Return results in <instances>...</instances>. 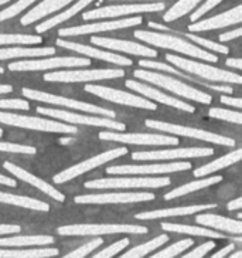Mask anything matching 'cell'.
Returning <instances> with one entry per match:
<instances>
[{
	"label": "cell",
	"mask_w": 242,
	"mask_h": 258,
	"mask_svg": "<svg viewBox=\"0 0 242 258\" xmlns=\"http://www.w3.org/2000/svg\"><path fill=\"white\" fill-rule=\"evenodd\" d=\"M135 37L139 38L140 41H144L151 46L160 47V48H169V50H174L177 53L186 54L190 57H196L200 60H205L208 62H217L218 57L215 54L208 53L207 50H203L200 47L194 46L193 43H189L186 40L180 37H176L172 34H163V33H157V31H144V30H136Z\"/></svg>",
	"instance_id": "obj_1"
},
{
	"label": "cell",
	"mask_w": 242,
	"mask_h": 258,
	"mask_svg": "<svg viewBox=\"0 0 242 258\" xmlns=\"http://www.w3.org/2000/svg\"><path fill=\"white\" fill-rule=\"evenodd\" d=\"M133 76L136 78L143 80V81H147V83L159 85L162 88L173 92L176 95H180L183 98L191 99V101H196V102H200V104H210L212 101V97L210 94L200 91L197 88H193L186 83H182V81H179V80H176V78L170 76H165V74H160V73L147 71V70L142 69L136 70L133 73Z\"/></svg>",
	"instance_id": "obj_2"
},
{
	"label": "cell",
	"mask_w": 242,
	"mask_h": 258,
	"mask_svg": "<svg viewBox=\"0 0 242 258\" xmlns=\"http://www.w3.org/2000/svg\"><path fill=\"white\" fill-rule=\"evenodd\" d=\"M166 60L170 61L173 66L179 67L180 70H184L186 73L201 77V78L212 81V83H242V77L239 74L217 69V67H212V66H208V64L187 60V58H183V57H179V55H173V54H167Z\"/></svg>",
	"instance_id": "obj_3"
},
{
	"label": "cell",
	"mask_w": 242,
	"mask_h": 258,
	"mask_svg": "<svg viewBox=\"0 0 242 258\" xmlns=\"http://www.w3.org/2000/svg\"><path fill=\"white\" fill-rule=\"evenodd\" d=\"M172 183L169 177H108L95 179L85 183L87 189H157L166 187Z\"/></svg>",
	"instance_id": "obj_4"
},
{
	"label": "cell",
	"mask_w": 242,
	"mask_h": 258,
	"mask_svg": "<svg viewBox=\"0 0 242 258\" xmlns=\"http://www.w3.org/2000/svg\"><path fill=\"white\" fill-rule=\"evenodd\" d=\"M0 122L10 126L34 129V131L50 132V134H78V128L71 123L41 119V118H34V116H24V115L12 114V112H0Z\"/></svg>",
	"instance_id": "obj_5"
},
{
	"label": "cell",
	"mask_w": 242,
	"mask_h": 258,
	"mask_svg": "<svg viewBox=\"0 0 242 258\" xmlns=\"http://www.w3.org/2000/svg\"><path fill=\"white\" fill-rule=\"evenodd\" d=\"M60 235L147 234V228L136 224H69L58 227Z\"/></svg>",
	"instance_id": "obj_6"
},
{
	"label": "cell",
	"mask_w": 242,
	"mask_h": 258,
	"mask_svg": "<svg viewBox=\"0 0 242 258\" xmlns=\"http://www.w3.org/2000/svg\"><path fill=\"white\" fill-rule=\"evenodd\" d=\"M144 125L147 128L157 129V131H163L166 134H172V135H180V137L194 138V139H200V141H205L210 144L215 145H224V146H234L235 141L231 138L222 137L218 134H212L208 131H203V129L190 128V126H183V125H174L170 122H162V121H153V119H146Z\"/></svg>",
	"instance_id": "obj_7"
},
{
	"label": "cell",
	"mask_w": 242,
	"mask_h": 258,
	"mask_svg": "<svg viewBox=\"0 0 242 258\" xmlns=\"http://www.w3.org/2000/svg\"><path fill=\"white\" fill-rule=\"evenodd\" d=\"M23 95L27 99H34V101H40V102H47V104H54V105L67 106V108H72L75 111H84V112H90V114L102 115V116H108L115 119L114 111L111 109H105L101 106L92 105L88 102H81L76 99H69L65 97H60V95H54V94H48V92L37 91V90H31V88H23Z\"/></svg>",
	"instance_id": "obj_8"
},
{
	"label": "cell",
	"mask_w": 242,
	"mask_h": 258,
	"mask_svg": "<svg viewBox=\"0 0 242 258\" xmlns=\"http://www.w3.org/2000/svg\"><path fill=\"white\" fill-rule=\"evenodd\" d=\"M38 114L46 115L50 118L61 119V121L67 122V123H81V125H90V126H102V128L114 129L118 132H122L126 129V125L123 122H118L112 118H97V116H88V115H79L75 112H69V111H61V109H53V108H44V106H37Z\"/></svg>",
	"instance_id": "obj_9"
},
{
	"label": "cell",
	"mask_w": 242,
	"mask_h": 258,
	"mask_svg": "<svg viewBox=\"0 0 242 258\" xmlns=\"http://www.w3.org/2000/svg\"><path fill=\"white\" fill-rule=\"evenodd\" d=\"M125 76L122 69L106 70H87V71H57L48 73L44 76L47 83H88V81H101V80H112Z\"/></svg>",
	"instance_id": "obj_10"
},
{
	"label": "cell",
	"mask_w": 242,
	"mask_h": 258,
	"mask_svg": "<svg viewBox=\"0 0 242 258\" xmlns=\"http://www.w3.org/2000/svg\"><path fill=\"white\" fill-rule=\"evenodd\" d=\"M126 153H128V149H126L125 146L115 148V149H111V151H106V152L101 153V155H97V156H92L90 159L84 160V162L78 163V165H74V166L68 167V169L60 172V173H57V175L53 177V182L55 183V184H61V183L72 180V179L81 176L83 173H87V172H90L92 169L101 166V165H104V163L109 162V160H114L116 159V158H119V156H123V155H126Z\"/></svg>",
	"instance_id": "obj_11"
},
{
	"label": "cell",
	"mask_w": 242,
	"mask_h": 258,
	"mask_svg": "<svg viewBox=\"0 0 242 258\" xmlns=\"http://www.w3.org/2000/svg\"><path fill=\"white\" fill-rule=\"evenodd\" d=\"M85 91L94 94L99 98H104L111 102L122 104V105L133 106V108H140V109H149V111H156L157 105L151 102L150 99L142 98L139 95H132L129 92L119 91L111 87H104V85H95V84H87Z\"/></svg>",
	"instance_id": "obj_12"
},
{
	"label": "cell",
	"mask_w": 242,
	"mask_h": 258,
	"mask_svg": "<svg viewBox=\"0 0 242 258\" xmlns=\"http://www.w3.org/2000/svg\"><path fill=\"white\" fill-rule=\"evenodd\" d=\"M166 9L165 3H139V5H116V6H105V8L94 9L85 12L83 20H99V19H111L125 15H139V13H150L160 12Z\"/></svg>",
	"instance_id": "obj_13"
},
{
	"label": "cell",
	"mask_w": 242,
	"mask_h": 258,
	"mask_svg": "<svg viewBox=\"0 0 242 258\" xmlns=\"http://www.w3.org/2000/svg\"><path fill=\"white\" fill-rule=\"evenodd\" d=\"M91 60L87 57H53L47 60L16 61L9 64L10 71H40V70L61 69V67H87Z\"/></svg>",
	"instance_id": "obj_14"
},
{
	"label": "cell",
	"mask_w": 242,
	"mask_h": 258,
	"mask_svg": "<svg viewBox=\"0 0 242 258\" xmlns=\"http://www.w3.org/2000/svg\"><path fill=\"white\" fill-rule=\"evenodd\" d=\"M142 17H129L122 20H108V22H99V23L84 24L76 27H68V29H61L58 31L60 37H72V36H85V34H94V33H102V31H114L118 29H126L142 24Z\"/></svg>",
	"instance_id": "obj_15"
},
{
	"label": "cell",
	"mask_w": 242,
	"mask_h": 258,
	"mask_svg": "<svg viewBox=\"0 0 242 258\" xmlns=\"http://www.w3.org/2000/svg\"><path fill=\"white\" fill-rule=\"evenodd\" d=\"M190 162H174V163H159V165H121L106 167L108 175H159L189 170Z\"/></svg>",
	"instance_id": "obj_16"
},
{
	"label": "cell",
	"mask_w": 242,
	"mask_h": 258,
	"mask_svg": "<svg viewBox=\"0 0 242 258\" xmlns=\"http://www.w3.org/2000/svg\"><path fill=\"white\" fill-rule=\"evenodd\" d=\"M101 141H115L128 145H179V138L162 134H118L116 132H99Z\"/></svg>",
	"instance_id": "obj_17"
},
{
	"label": "cell",
	"mask_w": 242,
	"mask_h": 258,
	"mask_svg": "<svg viewBox=\"0 0 242 258\" xmlns=\"http://www.w3.org/2000/svg\"><path fill=\"white\" fill-rule=\"evenodd\" d=\"M154 200L150 191H130V193H101L76 196L74 202L78 205H106V203H137Z\"/></svg>",
	"instance_id": "obj_18"
},
{
	"label": "cell",
	"mask_w": 242,
	"mask_h": 258,
	"mask_svg": "<svg viewBox=\"0 0 242 258\" xmlns=\"http://www.w3.org/2000/svg\"><path fill=\"white\" fill-rule=\"evenodd\" d=\"M212 148H180L169 151H153V152H133V160H174L187 159V158H204L212 156Z\"/></svg>",
	"instance_id": "obj_19"
},
{
	"label": "cell",
	"mask_w": 242,
	"mask_h": 258,
	"mask_svg": "<svg viewBox=\"0 0 242 258\" xmlns=\"http://www.w3.org/2000/svg\"><path fill=\"white\" fill-rule=\"evenodd\" d=\"M91 43L95 44V46L108 48V50L122 51V53L140 55V57H147V58H154L157 55L156 50H153L150 47L143 46L140 43H133V41H125V40H116V38H105L92 36Z\"/></svg>",
	"instance_id": "obj_20"
},
{
	"label": "cell",
	"mask_w": 242,
	"mask_h": 258,
	"mask_svg": "<svg viewBox=\"0 0 242 258\" xmlns=\"http://www.w3.org/2000/svg\"><path fill=\"white\" fill-rule=\"evenodd\" d=\"M125 85L128 87L129 90H133V91H136L139 92V94L144 95L146 98L154 99V101L162 102V104H165V105L173 106V108L179 109V111H186V112H190V114L196 111V108L193 105H190V104L184 102L182 99H176L174 97L166 95V94L160 92L159 90L153 88L151 85H144V84L142 83H137L135 80H128V81L125 83Z\"/></svg>",
	"instance_id": "obj_21"
},
{
	"label": "cell",
	"mask_w": 242,
	"mask_h": 258,
	"mask_svg": "<svg viewBox=\"0 0 242 258\" xmlns=\"http://www.w3.org/2000/svg\"><path fill=\"white\" fill-rule=\"evenodd\" d=\"M242 20V6H236L234 9H229L221 15L212 16L210 19L200 20L196 23L190 24L189 31H210L217 29H224L232 24L241 23Z\"/></svg>",
	"instance_id": "obj_22"
},
{
	"label": "cell",
	"mask_w": 242,
	"mask_h": 258,
	"mask_svg": "<svg viewBox=\"0 0 242 258\" xmlns=\"http://www.w3.org/2000/svg\"><path fill=\"white\" fill-rule=\"evenodd\" d=\"M55 44L58 47H62V48L72 50L75 53L92 57V58H98V60H104L106 62H112V64H116V66H129V67L132 66V60H129V58L123 57V55L108 53V51H102V50H97V48H92L90 46H84V44H79V43L67 41V40H62L61 37L55 41Z\"/></svg>",
	"instance_id": "obj_23"
},
{
	"label": "cell",
	"mask_w": 242,
	"mask_h": 258,
	"mask_svg": "<svg viewBox=\"0 0 242 258\" xmlns=\"http://www.w3.org/2000/svg\"><path fill=\"white\" fill-rule=\"evenodd\" d=\"M3 167L9 170L10 173L13 176H16L17 179H20V180H23L26 183H30L31 186H34V187H37L38 190H41L43 193H46L48 195L50 198H53L54 200H57V202H65V196L61 193L60 190H57L55 187H53L50 183H47L46 180H43V179H40L37 176L31 175L30 172H27V170H24L23 167H19L16 166L15 163H12V162H5L3 163Z\"/></svg>",
	"instance_id": "obj_24"
},
{
	"label": "cell",
	"mask_w": 242,
	"mask_h": 258,
	"mask_svg": "<svg viewBox=\"0 0 242 258\" xmlns=\"http://www.w3.org/2000/svg\"><path fill=\"white\" fill-rule=\"evenodd\" d=\"M217 205H196V206H183V207H173V209H162V210H153V212L139 213L135 216L137 220H153V219H162V217H176V216H189L193 213H200L215 209Z\"/></svg>",
	"instance_id": "obj_25"
},
{
	"label": "cell",
	"mask_w": 242,
	"mask_h": 258,
	"mask_svg": "<svg viewBox=\"0 0 242 258\" xmlns=\"http://www.w3.org/2000/svg\"><path fill=\"white\" fill-rule=\"evenodd\" d=\"M196 223L204 226V227L227 231V233H231V234L239 235L242 233L241 220H232V219H227V217L217 216V214H210V213L198 214L196 217Z\"/></svg>",
	"instance_id": "obj_26"
},
{
	"label": "cell",
	"mask_w": 242,
	"mask_h": 258,
	"mask_svg": "<svg viewBox=\"0 0 242 258\" xmlns=\"http://www.w3.org/2000/svg\"><path fill=\"white\" fill-rule=\"evenodd\" d=\"M74 0H43L41 3H38L34 9H31L30 12H27L26 15L22 17L20 23L23 26H29V24L34 23L37 20L44 19L51 13L58 12L60 9L68 6L69 3H72Z\"/></svg>",
	"instance_id": "obj_27"
},
{
	"label": "cell",
	"mask_w": 242,
	"mask_h": 258,
	"mask_svg": "<svg viewBox=\"0 0 242 258\" xmlns=\"http://www.w3.org/2000/svg\"><path fill=\"white\" fill-rule=\"evenodd\" d=\"M92 2H95V0H78L74 6H71V8H68L67 10H64L62 13L54 16L51 19L44 20L43 23L38 24L37 27H36V31H37V33H46V31H50L53 27H55V26H58V24L62 23V22H67L71 17H74L75 15H78L83 9L87 8L88 5H91Z\"/></svg>",
	"instance_id": "obj_28"
},
{
	"label": "cell",
	"mask_w": 242,
	"mask_h": 258,
	"mask_svg": "<svg viewBox=\"0 0 242 258\" xmlns=\"http://www.w3.org/2000/svg\"><path fill=\"white\" fill-rule=\"evenodd\" d=\"M241 158H242V149H236L235 152L227 153L225 156H221L219 159L212 160V162L207 163V165H204V166L197 167L196 170H194V176H196V177H204V176L210 175V173L217 172V170H219V169H225V167L234 165V163H236V162H239Z\"/></svg>",
	"instance_id": "obj_29"
},
{
	"label": "cell",
	"mask_w": 242,
	"mask_h": 258,
	"mask_svg": "<svg viewBox=\"0 0 242 258\" xmlns=\"http://www.w3.org/2000/svg\"><path fill=\"white\" fill-rule=\"evenodd\" d=\"M0 203L19 206V207H24V209L36 210V212H50V205H47L46 202L26 198V196H17V195H12V193H5V191H0Z\"/></svg>",
	"instance_id": "obj_30"
},
{
	"label": "cell",
	"mask_w": 242,
	"mask_h": 258,
	"mask_svg": "<svg viewBox=\"0 0 242 258\" xmlns=\"http://www.w3.org/2000/svg\"><path fill=\"white\" fill-rule=\"evenodd\" d=\"M53 243L54 237L51 235H13L8 238H0V247H36Z\"/></svg>",
	"instance_id": "obj_31"
},
{
	"label": "cell",
	"mask_w": 242,
	"mask_h": 258,
	"mask_svg": "<svg viewBox=\"0 0 242 258\" xmlns=\"http://www.w3.org/2000/svg\"><path fill=\"white\" fill-rule=\"evenodd\" d=\"M224 177L222 176H212V177H207V179H197L194 182H190L187 184H183L177 189L169 191L166 196H165V200H173V199L182 198L184 195H189V193H193L196 190H201L208 187V186H212V184H217L222 180Z\"/></svg>",
	"instance_id": "obj_32"
},
{
	"label": "cell",
	"mask_w": 242,
	"mask_h": 258,
	"mask_svg": "<svg viewBox=\"0 0 242 258\" xmlns=\"http://www.w3.org/2000/svg\"><path fill=\"white\" fill-rule=\"evenodd\" d=\"M162 228L165 231L182 233V234L193 235V237H208V238H225V235L219 234L218 231H212L205 227L187 226V224H176V223H162Z\"/></svg>",
	"instance_id": "obj_33"
},
{
	"label": "cell",
	"mask_w": 242,
	"mask_h": 258,
	"mask_svg": "<svg viewBox=\"0 0 242 258\" xmlns=\"http://www.w3.org/2000/svg\"><path fill=\"white\" fill-rule=\"evenodd\" d=\"M55 54L54 47H38V48H0V60L17 58V57H43Z\"/></svg>",
	"instance_id": "obj_34"
},
{
	"label": "cell",
	"mask_w": 242,
	"mask_h": 258,
	"mask_svg": "<svg viewBox=\"0 0 242 258\" xmlns=\"http://www.w3.org/2000/svg\"><path fill=\"white\" fill-rule=\"evenodd\" d=\"M58 248H30V250H0L2 258H46L58 255Z\"/></svg>",
	"instance_id": "obj_35"
},
{
	"label": "cell",
	"mask_w": 242,
	"mask_h": 258,
	"mask_svg": "<svg viewBox=\"0 0 242 258\" xmlns=\"http://www.w3.org/2000/svg\"><path fill=\"white\" fill-rule=\"evenodd\" d=\"M169 241V235L163 234V235H157L154 237L153 240L147 241V243L140 244L137 247H133L132 250H129L128 252H125L122 258H142L146 257L151 254L154 250H157L159 247H162L163 244H166Z\"/></svg>",
	"instance_id": "obj_36"
},
{
	"label": "cell",
	"mask_w": 242,
	"mask_h": 258,
	"mask_svg": "<svg viewBox=\"0 0 242 258\" xmlns=\"http://www.w3.org/2000/svg\"><path fill=\"white\" fill-rule=\"evenodd\" d=\"M200 2H203V0H179L173 8L167 10L166 15L163 16V20L165 22H174V20L180 19L183 16L190 13L193 9H196Z\"/></svg>",
	"instance_id": "obj_37"
},
{
	"label": "cell",
	"mask_w": 242,
	"mask_h": 258,
	"mask_svg": "<svg viewBox=\"0 0 242 258\" xmlns=\"http://www.w3.org/2000/svg\"><path fill=\"white\" fill-rule=\"evenodd\" d=\"M43 38L33 34H0V46L9 44H40Z\"/></svg>",
	"instance_id": "obj_38"
},
{
	"label": "cell",
	"mask_w": 242,
	"mask_h": 258,
	"mask_svg": "<svg viewBox=\"0 0 242 258\" xmlns=\"http://www.w3.org/2000/svg\"><path fill=\"white\" fill-rule=\"evenodd\" d=\"M194 244L193 238H184L182 241H177V243L172 244L170 247H166L165 250L159 251V252H154L151 254L153 258H172L182 254L183 251H186L187 248H190L191 245Z\"/></svg>",
	"instance_id": "obj_39"
},
{
	"label": "cell",
	"mask_w": 242,
	"mask_h": 258,
	"mask_svg": "<svg viewBox=\"0 0 242 258\" xmlns=\"http://www.w3.org/2000/svg\"><path fill=\"white\" fill-rule=\"evenodd\" d=\"M208 116L219 121L232 122V123H242V114L239 111H231V109H224V108H211L208 111Z\"/></svg>",
	"instance_id": "obj_40"
},
{
	"label": "cell",
	"mask_w": 242,
	"mask_h": 258,
	"mask_svg": "<svg viewBox=\"0 0 242 258\" xmlns=\"http://www.w3.org/2000/svg\"><path fill=\"white\" fill-rule=\"evenodd\" d=\"M34 2H37V0H19V2H16L15 5H12V6H9V8L3 9V10L0 12V22L9 20V19L15 17L16 15L22 13L23 10H26L27 8H30Z\"/></svg>",
	"instance_id": "obj_41"
},
{
	"label": "cell",
	"mask_w": 242,
	"mask_h": 258,
	"mask_svg": "<svg viewBox=\"0 0 242 258\" xmlns=\"http://www.w3.org/2000/svg\"><path fill=\"white\" fill-rule=\"evenodd\" d=\"M184 36H186V38H190L191 41L197 43L198 46L205 47V48H208V50H211V51H215V53H219V54L229 53V48H228L227 46L219 44V43H214V41H211V40L198 37V36H194V34H190V33H184Z\"/></svg>",
	"instance_id": "obj_42"
},
{
	"label": "cell",
	"mask_w": 242,
	"mask_h": 258,
	"mask_svg": "<svg viewBox=\"0 0 242 258\" xmlns=\"http://www.w3.org/2000/svg\"><path fill=\"white\" fill-rule=\"evenodd\" d=\"M126 247H129V238L128 237H125V238H122L119 241H116L112 245H109V247H106L102 251H99L97 252L94 258H111L115 257V255H118L122 250H125Z\"/></svg>",
	"instance_id": "obj_43"
},
{
	"label": "cell",
	"mask_w": 242,
	"mask_h": 258,
	"mask_svg": "<svg viewBox=\"0 0 242 258\" xmlns=\"http://www.w3.org/2000/svg\"><path fill=\"white\" fill-rule=\"evenodd\" d=\"M0 152L9 153H23V155H36L37 149L30 145H19L10 144V142H0Z\"/></svg>",
	"instance_id": "obj_44"
},
{
	"label": "cell",
	"mask_w": 242,
	"mask_h": 258,
	"mask_svg": "<svg viewBox=\"0 0 242 258\" xmlns=\"http://www.w3.org/2000/svg\"><path fill=\"white\" fill-rule=\"evenodd\" d=\"M102 243H104V240H102L101 237H98V238L92 240V241H90V243L84 244V245H81V247H78L76 250L68 252V254L65 255V258H83V257H85V255H88V254H90V252H92L94 250H97L99 245H102Z\"/></svg>",
	"instance_id": "obj_45"
},
{
	"label": "cell",
	"mask_w": 242,
	"mask_h": 258,
	"mask_svg": "<svg viewBox=\"0 0 242 258\" xmlns=\"http://www.w3.org/2000/svg\"><path fill=\"white\" fill-rule=\"evenodd\" d=\"M0 108L2 109H19V111H27L30 104L26 99H0Z\"/></svg>",
	"instance_id": "obj_46"
},
{
	"label": "cell",
	"mask_w": 242,
	"mask_h": 258,
	"mask_svg": "<svg viewBox=\"0 0 242 258\" xmlns=\"http://www.w3.org/2000/svg\"><path fill=\"white\" fill-rule=\"evenodd\" d=\"M215 248V243L214 241H208V243H204L201 244L200 247H196L193 251H190L187 254H184L183 258H201V257H205L208 252L211 250Z\"/></svg>",
	"instance_id": "obj_47"
},
{
	"label": "cell",
	"mask_w": 242,
	"mask_h": 258,
	"mask_svg": "<svg viewBox=\"0 0 242 258\" xmlns=\"http://www.w3.org/2000/svg\"><path fill=\"white\" fill-rule=\"evenodd\" d=\"M221 2H222V0H207L204 5L201 6V8L197 9L196 12H194V13L191 15V17H190V19H191L193 22H197V20H200V19H201V17H203V16L207 13V12L212 10V9L215 8L217 5H219Z\"/></svg>",
	"instance_id": "obj_48"
},
{
	"label": "cell",
	"mask_w": 242,
	"mask_h": 258,
	"mask_svg": "<svg viewBox=\"0 0 242 258\" xmlns=\"http://www.w3.org/2000/svg\"><path fill=\"white\" fill-rule=\"evenodd\" d=\"M22 227L19 224H0V235L20 233Z\"/></svg>",
	"instance_id": "obj_49"
},
{
	"label": "cell",
	"mask_w": 242,
	"mask_h": 258,
	"mask_svg": "<svg viewBox=\"0 0 242 258\" xmlns=\"http://www.w3.org/2000/svg\"><path fill=\"white\" fill-rule=\"evenodd\" d=\"M242 34V29L239 27V29H235V30L232 31H228V33H224V34H219V41L221 43H225V41H228V40H232V38H238L241 37Z\"/></svg>",
	"instance_id": "obj_50"
},
{
	"label": "cell",
	"mask_w": 242,
	"mask_h": 258,
	"mask_svg": "<svg viewBox=\"0 0 242 258\" xmlns=\"http://www.w3.org/2000/svg\"><path fill=\"white\" fill-rule=\"evenodd\" d=\"M221 102L225 104V105L229 106H235L238 109L242 108V99L241 98H232V97H227V95H221Z\"/></svg>",
	"instance_id": "obj_51"
},
{
	"label": "cell",
	"mask_w": 242,
	"mask_h": 258,
	"mask_svg": "<svg viewBox=\"0 0 242 258\" xmlns=\"http://www.w3.org/2000/svg\"><path fill=\"white\" fill-rule=\"evenodd\" d=\"M235 250V244H229V245H225L224 248H221V250L218 251V252H215L214 255H212V258H222L225 257V255H228L229 252H232V251Z\"/></svg>",
	"instance_id": "obj_52"
},
{
	"label": "cell",
	"mask_w": 242,
	"mask_h": 258,
	"mask_svg": "<svg viewBox=\"0 0 242 258\" xmlns=\"http://www.w3.org/2000/svg\"><path fill=\"white\" fill-rule=\"evenodd\" d=\"M225 66H227V67H231V69L241 70L242 69V60L241 58H228V60L225 61Z\"/></svg>",
	"instance_id": "obj_53"
},
{
	"label": "cell",
	"mask_w": 242,
	"mask_h": 258,
	"mask_svg": "<svg viewBox=\"0 0 242 258\" xmlns=\"http://www.w3.org/2000/svg\"><path fill=\"white\" fill-rule=\"evenodd\" d=\"M241 207H242V199L241 198H238V199H235V200H232V202H229L227 205V209L228 210H241Z\"/></svg>",
	"instance_id": "obj_54"
},
{
	"label": "cell",
	"mask_w": 242,
	"mask_h": 258,
	"mask_svg": "<svg viewBox=\"0 0 242 258\" xmlns=\"http://www.w3.org/2000/svg\"><path fill=\"white\" fill-rule=\"evenodd\" d=\"M0 184H6V186H10V187H16L17 183H16L15 179H10L8 176L0 175Z\"/></svg>",
	"instance_id": "obj_55"
},
{
	"label": "cell",
	"mask_w": 242,
	"mask_h": 258,
	"mask_svg": "<svg viewBox=\"0 0 242 258\" xmlns=\"http://www.w3.org/2000/svg\"><path fill=\"white\" fill-rule=\"evenodd\" d=\"M13 91V87L12 85H0V94H9V92Z\"/></svg>",
	"instance_id": "obj_56"
},
{
	"label": "cell",
	"mask_w": 242,
	"mask_h": 258,
	"mask_svg": "<svg viewBox=\"0 0 242 258\" xmlns=\"http://www.w3.org/2000/svg\"><path fill=\"white\" fill-rule=\"evenodd\" d=\"M242 257V251H236V252H234V254H231L229 252V258H239Z\"/></svg>",
	"instance_id": "obj_57"
},
{
	"label": "cell",
	"mask_w": 242,
	"mask_h": 258,
	"mask_svg": "<svg viewBox=\"0 0 242 258\" xmlns=\"http://www.w3.org/2000/svg\"><path fill=\"white\" fill-rule=\"evenodd\" d=\"M69 142H71V138H61V139H60V144L61 145L69 144Z\"/></svg>",
	"instance_id": "obj_58"
},
{
	"label": "cell",
	"mask_w": 242,
	"mask_h": 258,
	"mask_svg": "<svg viewBox=\"0 0 242 258\" xmlns=\"http://www.w3.org/2000/svg\"><path fill=\"white\" fill-rule=\"evenodd\" d=\"M116 2H119V0H116ZM121 2H159V0H121Z\"/></svg>",
	"instance_id": "obj_59"
},
{
	"label": "cell",
	"mask_w": 242,
	"mask_h": 258,
	"mask_svg": "<svg viewBox=\"0 0 242 258\" xmlns=\"http://www.w3.org/2000/svg\"><path fill=\"white\" fill-rule=\"evenodd\" d=\"M8 2H10V0H0V6H3V5L8 3Z\"/></svg>",
	"instance_id": "obj_60"
},
{
	"label": "cell",
	"mask_w": 242,
	"mask_h": 258,
	"mask_svg": "<svg viewBox=\"0 0 242 258\" xmlns=\"http://www.w3.org/2000/svg\"><path fill=\"white\" fill-rule=\"evenodd\" d=\"M3 73H5V70L2 69V67H0V74H3Z\"/></svg>",
	"instance_id": "obj_61"
},
{
	"label": "cell",
	"mask_w": 242,
	"mask_h": 258,
	"mask_svg": "<svg viewBox=\"0 0 242 258\" xmlns=\"http://www.w3.org/2000/svg\"><path fill=\"white\" fill-rule=\"evenodd\" d=\"M2 135H3V129L0 128V137H2Z\"/></svg>",
	"instance_id": "obj_62"
}]
</instances>
